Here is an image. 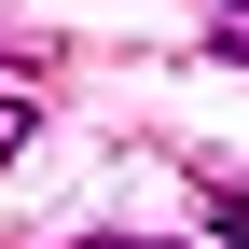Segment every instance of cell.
<instances>
[{"mask_svg": "<svg viewBox=\"0 0 249 249\" xmlns=\"http://www.w3.org/2000/svg\"><path fill=\"white\" fill-rule=\"evenodd\" d=\"M208 235H222V249H249V180H222V194H208Z\"/></svg>", "mask_w": 249, "mask_h": 249, "instance_id": "6da1fadb", "label": "cell"}, {"mask_svg": "<svg viewBox=\"0 0 249 249\" xmlns=\"http://www.w3.org/2000/svg\"><path fill=\"white\" fill-rule=\"evenodd\" d=\"M28 139H42V111H28V97H0V166H14Z\"/></svg>", "mask_w": 249, "mask_h": 249, "instance_id": "7a4b0ae2", "label": "cell"}, {"mask_svg": "<svg viewBox=\"0 0 249 249\" xmlns=\"http://www.w3.org/2000/svg\"><path fill=\"white\" fill-rule=\"evenodd\" d=\"M83 249H166V235H83Z\"/></svg>", "mask_w": 249, "mask_h": 249, "instance_id": "3957f363", "label": "cell"}, {"mask_svg": "<svg viewBox=\"0 0 249 249\" xmlns=\"http://www.w3.org/2000/svg\"><path fill=\"white\" fill-rule=\"evenodd\" d=\"M222 55H249V28H222Z\"/></svg>", "mask_w": 249, "mask_h": 249, "instance_id": "277c9868", "label": "cell"}]
</instances>
